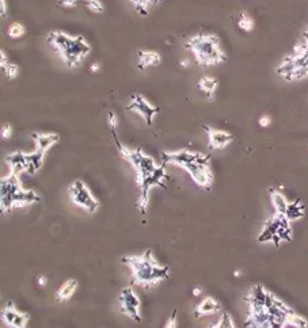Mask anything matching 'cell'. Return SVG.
<instances>
[{"label":"cell","instance_id":"cell-12","mask_svg":"<svg viewBox=\"0 0 308 328\" xmlns=\"http://www.w3.org/2000/svg\"><path fill=\"white\" fill-rule=\"evenodd\" d=\"M2 320L7 327L25 328L30 320L29 313L18 311L13 303H7L2 311Z\"/></svg>","mask_w":308,"mask_h":328},{"label":"cell","instance_id":"cell-5","mask_svg":"<svg viewBox=\"0 0 308 328\" xmlns=\"http://www.w3.org/2000/svg\"><path fill=\"white\" fill-rule=\"evenodd\" d=\"M41 201V195L34 190H25L21 187L19 176L9 174L0 182V209L2 213H9L14 208H22L26 205Z\"/></svg>","mask_w":308,"mask_h":328},{"label":"cell","instance_id":"cell-19","mask_svg":"<svg viewBox=\"0 0 308 328\" xmlns=\"http://www.w3.org/2000/svg\"><path fill=\"white\" fill-rule=\"evenodd\" d=\"M78 287H79V282H78L76 279H67V281L60 286V289L56 291V300L60 301V303L68 301L72 296L75 295Z\"/></svg>","mask_w":308,"mask_h":328},{"label":"cell","instance_id":"cell-40","mask_svg":"<svg viewBox=\"0 0 308 328\" xmlns=\"http://www.w3.org/2000/svg\"><path fill=\"white\" fill-rule=\"evenodd\" d=\"M242 274H243V273H242V270H235V271H233V275H235L236 278L242 277Z\"/></svg>","mask_w":308,"mask_h":328},{"label":"cell","instance_id":"cell-13","mask_svg":"<svg viewBox=\"0 0 308 328\" xmlns=\"http://www.w3.org/2000/svg\"><path fill=\"white\" fill-rule=\"evenodd\" d=\"M280 213H275V216H271L269 220L265 223L262 231L259 232L257 241L258 243H273L276 247H280L283 241L280 240L277 236V231H279L280 224Z\"/></svg>","mask_w":308,"mask_h":328},{"label":"cell","instance_id":"cell-3","mask_svg":"<svg viewBox=\"0 0 308 328\" xmlns=\"http://www.w3.org/2000/svg\"><path fill=\"white\" fill-rule=\"evenodd\" d=\"M46 41L53 46L68 68H75L91 52V46L82 35H70L63 31H50Z\"/></svg>","mask_w":308,"mask_h":328},{"label":"cell","instance_id":"cell-20","mask_svg":"<svg viewBox=\"0 0 308 328\" xmlns=\"http://www.w3.org/2000/svg\"><path fill=\"white\" fill-rule=\"evenodd\" d=\"M270 201L276 213H280V214H284V213H285L289 202H288V200L285 198V195H284L277 187H271L270 189Z\"/></svg>","mask_w":308,"mask_h":328},{"label":"cell","instance_id":"cell-30","mask_svg":"<svg viewBox=\"0 0 308 328\" xmlns=\"http://www.w3.org/2000/svg\"><path fill=\"white\" fill-rule=\"evenodd\" d=\"M258 125L261 128H269L271 125V117L269 114H262V116L259 117Z\"/></svg>","mask_w":308,"mask_h":328},{"label":"cell","instance_id":"cell-16","mask_svg":"<svg viewBox=\"0 0 308 328\" xmlns=\"http://www.w3.org/2000/svg\"><path fill=\"white\" fill-rule=\"evenodd\" d=\"M220 311L221 305L217 300H215L213 297H205V299L196 307L194 315H196V317H201V316L213 315V313H217V312Z\"/></svg>","mask_w":308,"mask_h":328},{"label":"cell","instance_id":"cell-15","mask_svg":"<svg viewBox=\"0 0 308 328\" xmlns=\"http://www.w3.org/2000/svg\"><path fill=\"white\" fill-rule=\"evenodd\" d=\"M160 62H162V57L158 52H154V50H139L138 52V65L140 69L158 67Z\"/></svg>","mask_w":308,"mask_h":328},{"label":"cell","instance_id":"cell-1","mask_svg":"<svg viewBox=\"0 0 308 328\" xmlns=\"http://www.w3.org/2000/svg\"><path fill=\"white\" fill-rule=\"evenodd\" d=\"M162 160L166 164L179 166L188 171L189 175L196 182V185L211 190L215 182L212 166H211V154H202L197 151L181 150L174 152H162Z\"/></svg>","mask_w":308,"mask_h":328},{"label":"cell","instance_id":"cell-33","mask_svg":"<svg viewBox=\"0 0 308 328\" xmlns=\"http://www.w3.org/2000/svg\"><path fill=\"white\" fill-rule=\"evenodd\" d=\"M164 327H166V328L177 327V309H174V312H173L171 317L168 320H167L166 324H164Z\"/></svg>","mask_w":308,"mask_h":328},{"label":"cell","instance_id":"cell-23","mask_svg":"<svg viewBox=\"0 0 308 328\" xmlns=\"http://www.w3.org/2000/svg\"><path fill=\"white\" fill-rule=\"evenodd\" d=\"M237 27L245 33H251L255 29V19L247 11H241L237 19Z\"/></svg>","mask_w":308,"mask_h":328},{"label":"cell","instance_id":"cell-29","mask_svg":"<svg viewBox=\"0 0 308 328\" xmlns=\"http://www.w3.org/2000/svg\"><path fill=\"white\" fill-rule=\"evenodd\" d=\"M0 136L3 140H10L13 137V126L10 124H5L2 126V132H0Z\"/></svg>","mask_w":308,"mask_h":328},{"label":"cell","instance_id":"cell-31","mask_svg":"<svg viewBox=\"0 0 308 328\" xmlns=\"http://www.w3.org/2000/svg\"><path fill=\"white\" fill-rule=\"evenodd\" d=\"M58 6L63 9H74L78 6V0H58Z\"/></svg>","mask_w":308,"mask_h":328},{"label":"cell","instance_id":"cell-27","mask_svg":"<svg viewBox=\"0 0 308 328\" xmlns=\"http://www.w3.org/2000/svg\"><path fill=\"white\" fill-rule=\"evenodd\" d=\"M213 328H233L235 327V323H233L232 317H231V315L229 313H223V315L220 316V319H219V321H217L215 325H212Z\"/></svg>","mask_w":308,"mask_h":328},{"label":"cell","instance_id":"cell-10","mask_svg":"<svg viewBox=\"0 0 308 328\" xmlns=\"http://www.w3.org/2000/svg\"><path fill=\"white\" fill-rule=\"evenodd\" d=\"M126 110L128 112L138 113L139 116L143 117V120L146 121V124L148 126L154 124V117L160 113V108L154 106V104H151L140 94H133V95L130 96V100L128 106H126Z\"/></svg>","mask_w":308,"mask_h":328},{"label":"cell","instance_id":"cell-11","mask_svg":"<svg viewBox=\"0 0 308 328\" xmlns=\"http://www.w3.org/2000/svg\"><path fill=\"white\" fill-rule=\"evenodd\" d=\"M204 129L208 134V147L211 151L224 150L233 141V134L224 129L213 128L209 125H204Z\"/></svg>","mask_w":308,"mask_h":328},{"label":"cell","instance_id":"cell-35","mask_svg":"<svg viewBox=\"0 0 308 328\" xmlns=\"http://www.w3.org/2000/svg\"><path fill=\"white\" fill-rule=\"evenodd\" d=\"M0 14H2V18L7 17V3H6V0H0Z\"/></svg>","mask_w":308,"mask_h":328},{"label":"cell","instance_id":"cell-38","mask_svg":"<svg viewBox=\"0 0 308 328\" xmlns=\"http://www.w3.org/2000/svg\"><path fill=\"white\" fill-rule=\"evenodd\" d=\"M202 293V287L201 286H196L194 289H193V296H196V297H198V296Z\"/></svg>","mask_w":308,"mask_h":328},{"label":"cell","instance_id":"cell-24","mask_svg":"<svg viewBox=\"0 0 308 328\" xmlns=\"http://www.w3.org/2000/svg\"><path fill=\"white\" fill-rule=\"evenodd\" d=\"M285 327H296V328H305L308 327V320L303 316L297 315L296 312H292L291 315L287 317Z\"/></svg>","mask_w":308,"mask_h":328},{"label":"cell","instance_id":"cell-34","mask_svg":"<svg viewBox=\"0 0 308 328\" xmlns=\"http://www.w3.org/2000/svg\"><path fill=\"white\" fill-rule=\"evenodd\" d=\"M7 65H9V58H7V54L5 53V50H0V68H2V71H3V69H5Z\"/></svg>","mask_w":308,"mask_h":328},{"label":"cell","instance_id":"cell-9","mask_svg":"<svg viewBox=\"0 0 308 328\" xmlns=\"http://www.w3.org/2000/svg\"><path fill=\"white\" fill-rule=\"evenodd\" d=\"M120 305L122 313H125L129 319H132L136 323L142 321V312H140V299L139 296L134 293V290L130 286L124 287L120 293Z\"/></svg>","mask_w":308,"mask_h":328},{"label":"cell","instance_id":"cell-14","mask_svg":"<svg viewBox=\"0 0 308 328\" xmlns=\"http://www.w3.org/2000/svg\"><path fill=\"white\" fill-rule=\"evenodd\" d=\"M6 163L10 167V174L19 175L22 172H27L29 170V163H27V156L26 152L18 151V152H13L6 156Z\"/></svg>","mask_w":308,"mask_h":328},{"label":"cell","instance_id":"cell-2","mask_svg":"<svg viewBox=\"0 0 308 328\" xmlns=\"http://www.w3.org/2000/svg\"><path fill=\"white\" fill-rule=\"evenodd\" d=\"M121 262L129 267L132 271L133 283L143 289H151L156 286L160 281L168 278L170 269L159 265L152 255V249H147L140 255L122 257Z\"/></svg>","mask_w":308,"mask_h":328},{"label":"cell","instance_id":"cell-28","mask_svg":"<svg viewBox=\"0 0 308 328\" xmlns=\"http://www.w3.org/2000/svg\"><path fill=\"white\" fill-rule=\"evenodd\" d=\"M3 74L7 76V79L13 80L15 79V78H18V75H19V68H18L17 64H9V65L3 69Z\"/></svg>","mask_w":308,"mask_h":328},{"label":"cell","instance_id":"cell-22","mask_svg":"<svg viewBox=\"0 0 308 328\" xmlns=\"http://www.w3.org/2000/svg\"><path fill=\"white\" fill-rule=\"evenodd\" d=\"M45 154L46 152H44V151L41 150H36L34 152H31V154H26V156H27V163H29V170H27V172H29L30 175H34L41 168L42 163H44V158H45Z\"/></svg>","mask_w":308,"mask_h":328},{"label":"cell","instance_id":"cell-8","mask_svg":"<svg viewBox=\"0 0 308 328\" xmlns=\"http://www.w3.org/2000/svg\"><path fill=\"white\" fill-rule=\"evenodd\" d=\"M68 194H70L71 202L75 204L76 206H79V208H82L83 210L90 213V214L98 212L99 201L92 195L90 189L82 180H75V182L72 183L70 190H68Z\"/></svg>","mask_w":308,"mask_h":328},{"label":"cell","instance_id":"cell-25","mask_svg":"<svg viewBox=\"0 0 308 328\" xmlns=\"http://www.w3.org/2000/svg\"><path fill=\"white\" fill-rule=\"evenodd\" d=\"M26 33V27L19 22H14L11 23L7 30V35H9L11 40H17V38H21L22 35H25Z\"/></svg>","mask_w":308,"mask_h":328},{"label":"cell","instance_id":"cell-39","mask_svg":"<svg viewBox=\"0 0 308 328\" xmlns=\"http://www.w3.org/2000/svg\"><path fill=\"white\" fill-rule=\"evenodd\" d=\"M189 65H190V60H189V58H185V60L181 61V67L182 68H188Z\"/></svg>","mask_w":308,"mask_h":328},{"label":"cell","instance_id":"cell-37","mask_svg":"<svg viewBox=\"0 0 308 328\" xmlns=\"http://www.w3.org/2000/svg\"><path fill=\"white\" fill-rule=\"evenodd\" d=\"M90 71L92 72V74H96V72L100 71V64L99 62H94V64H91V67H90Z\"/></svg>","mask_w":308,"mask_h":328},{"label":"cell","instance_id":"cell-18","mask_svg":"<svg viewBox=\"0 0 308 328\" xmlns=\"http://www.w3.org/2000/svg\"><path fill=\"white\" fill-rule=\"evenodd\" d=\"M33 140L36 141L37 150H41L44 152L52 148L54 144L60 141V134L57 133H34Z\"/></svg>","mask_w":308,"mask_h":328},{"label":"cell","instance_id":"cell-32","mask_svg":"<svg viewBox=\"0 0 308 328\" xmlns=\"http://www.w3.org/2000/svg\"><path fill=\"white\" fill-rule=\"evenodd\" d=\"M109 128L112 132L117 130V116L116 113L109 112Z\"/></svg>","mask_w":308,"mask_h":328},{"label":"cell","instance_id":"cell-4","mask_svg":"<svg viewBox=\"0 0 308 328\" xmlns=\"http://www.w3.org/2000/svg\"><path fill=\"white\" fill-rule=\"evenodd\" d=\"M186 48L193 53L197 64L202 67L219 65L227 60L221 40L213 33H198L189 37Z\"/></svg>","mask_w":308,"mask_h":328},{"label":"cell","instance_id":"cell-17","mask_svg":"<svg viewBox=\"0 0 308 328\" xmlns=\"http://www.w3.org/2000/svg\"><path fill=\"white\" fill-rule=\"evenodd\" d=\"M197 87H198V90H200L208 99L212 100L213 98H215V95H216L217 88H219V80H217V78H215V76L205 75L198 80Z\"/></svg>","mask_w":308,"mask_h":328},{"label":"cell","instance_id":"cell-7","mask_svg":"<svg viewBox=\"0 0 308 328\" xmlns=\"http://www.w3.org/2000/svg\"><path fill=\"white\" fill-rule=\"evenodd\" d=\"M166 163L158 166L156 170H154L150 174L143 175V176H136V182L140 189V198L138 201V208L142 214H146L147 205H148V193L154 186L166 187L163 185V180L167 178L166 174Z\"/></svg>","mask_w":308,"mask_h":328},{"label":"cell","instance_id":"cell-21","mask_svg":"<svg viewBox=\"0 0 308 328\" xmlns=\"http://www.w3.org/2000/svg\"><path fill=\"white\" fill-rule=\"evenodd\" d=\"M304 214H305V205L301 202V201H295V202H289L288 204V208L284 213V216L287 217L288 220L291 221H296L300 220V218H303Z\"/></svg>","mask_w":308,"mask_h":328},{"label":"cell","instance_id":"cell-36","mask_svg":"<svg viewBox=\"0 0 308 328\" xmlns=\"http://www.w3.org/2000/svg\"><path fill=\"white\" fill-rule=\"evenodd\" d=\"M46 283H48V278H46L45 275H40L37 278V285L38 287H44L46 286Z\"/></svg>","mask_w":308,"mask_h":328},{"label":"cell","instance_id":"cell-26","mask_svg":"<svg viewBox=\"0 0 308 328\" xmlns=\"http://www.w3.org/2000/svg\"><path fill=\"white\" fill-rule=\"evenodd\" d=\"M83 5L94 14H102L105 11V6L100 0H83Z\"/></svg>","mask_w":308,"mask_h":328},{"label":"cell","instance_id":"cell-6","mask_svg":"<svg viewBox=\"0 0 308 328\" xmlns=\"http://www.w3.org/2000/svg\"><path fill=\"white\" fill-rule=\"evenodd\" d=\"M113 137H114V142H116L118 152L122 158L125 159L126 162L129 163L130 166L133 167L136 171V176H143V175L150 174L154 170L158 168V164L155 162L154 158H151L150 155H147L143 152L142 148H136V150H130L128 147H125L122 142L118 140L117 136V130L112 132Z\"/></svg>","mask_w":308,"mask_h":328}]
</instances>
